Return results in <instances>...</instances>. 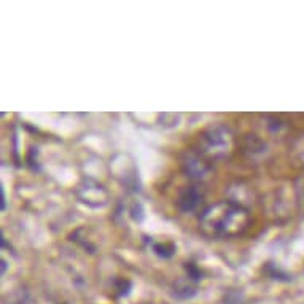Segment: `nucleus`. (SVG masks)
I'll use <instances>...</instances> for the list:
<instances>
[{
    "mask_svg": "<svg viewBox=\"0 0 304 304\" xmlns=\"http://www.w3.org/2000/svg\"><path fill=\"white\" fill-rule=\"evenodd\" d=\"M250 215L244 206L232 201H220L202 212L199 228L209 237L239 236L249 228Z\"/></svg>",
    "mask_w": 304,
    "mask_h": 304,
    "instance_id": "obj_1",
    "label": "nucleus"
},
{
    "mask_svg": "<svg viewBox=\"0 0 304 304\" xmlns=\"http://www.w3.org/2000/svg\"><path fill=\"white\" fill-rule=\"evenodd\" d=\"M234 148V137L228 126L222 123L210 124L204 129L197 142V152L207 159H222L229 156Z\"/></svg>",
    "mask_w": 304,
    "mask_h": 304,
    "instance_id": "obj_2",
    "label": "nucleus"
},
{
    "mask_svg": "<svg viewBox=\"0 0 304 304\" xmlns=\"http://www.w3.org/2000/svg\"><path fill=\"white\" fill-rule=\"evenodd\" d=\"M76 196L91 207H102L109 201V193L101 183L93 179H83L76 187Z\"/></svg>",
    "mask_w": 304,
    "mask_h": 304,
    "instance_id": "obj_3",
    "label": "nucleus"
},
{
    "mask_svg": "<svg viewBox=\"0 0 304 304\" xmlns=\"http://www.w3.org/2000/svg\"><path fill=\"white\" fill-rule=\"evenodd\" d=\"M182 169L193 180H204L212 171L209 159L197 150H187L182 154Z\"/></svg>",
    "mask_w": 304,
    "mask_h": 304,
    "instance_id": "obj_4",
    "label": "nucleus"
},
{
    "mask_svg": "<svg viewBox=\"0 0 304 304\" xmlns=\"http://www.w3.org/2000/svg\"><path fill=\"white\" fill-rule=\"evenodd\" d=\"M202 199H204L202 190L197 185H190L180 190L179 197H177V206L183 212H193L199 207Z\"/></svg>",
    "mask_w": 304,
    "mask_h": 304,
    "instance_id": "obj_5",
    "label": "nucleus"
},
{
    "mask_svg": "<svg viewBox=\"0 0 304 304\" xmlns=\"http://www.w3.org/2000/svg\"><path fill=\"white\" fill-rule=\"evenodd\" d=\"M244 148L249 154L255 156V154H261L266 152V144L260 137L253 136V134H249V136H245L244 139Z\"/></svg>",
    "mask_w": 304,
    "mask_h": 304,
    "instance_id": "obj_6",
    "label": "nucleus"
},
{
    "mask_svg": "<svg viewBox=\"0 0 304 304\" xmlns=\"http://www.w3.org/2000/svg\"><path fill=\"white\" fill-rule=\"evenodd\" d=\"M196 293V288L190 284V282H183L179 280L177 284L174 285V295L177 298H182V300H187V298H191V296Z\"/></svg>",
    "mask_w": 304,
    "mask_h": 304,
    "instance_id": "obj_7",
    "label": "nucleus"
},
{
    "mask_svg": "<svg viewBox=\"0 0 304 304\" xmlns=\"http://www.w3.org/2000/svg\"><path fill=\"white\" fill-rule=\"evenodd\" d=\"M153 250L158 257L171 258L175 252V245L172 242H156V244H153Z\"/></svg>",
    "mask_w": 304,
    "mask_h": 304,
    "instance_id": "obj_8",
    "label": "nucleus"
},
{
    "mask_svg": "<svg viewBox=\"0 0 304 304\" xmlns=\"http://www.w3.org/2000/svg\"><path fill=\"white\" fill-rule=\"evenodd\" d=\"M185 269H187V274H188V279H190V280H193V282L201 280L202 272H201V269H199V267H197L194 263H187V265H185Z\"/></svg>",
    "mask_w": 304,
    "mask_h": 304,
    "instance_id": "obj_9",
    "label": "nucleus"
},
{
    "mask_svg": "<svg viewBox=\"0 0 304 304\" xmlns=\"http://www.w3.org/2000/svg\"><path fill=\"white\" fill-rule=\"evenodd\" d=\"M115 288H116V292H118L119 296L128 295L129 288H131V282L126 280V279H118V280H115Z\"/></svg>",
    "mask_w": 304,
    "mask_h": 304,
    "instance_id": "obj_10",
    "label": "nucleus"
},
{
    "mask_svg": "<svg viewBox=\"0 0 304 304\" xmlns=\"http://www.w3.org/2000/svg\"><path fill=\"white\" fill-rule=\"evenodd\" d=\"M131 215L134 220H137L140 222L144 218V209H142V204L140 202H134L132 204V207H131Z\"/></svg>",
    "mask_w": 304,
    "mask_h": 304,
    "instance_id": "obj_11",
    "label": "nucleus"
},
{
    "mask_svg": "<svg viewBox=\"0 0 304 304\" xmlns=\"http://www.w3.org/2000/svg\"><path fill=\"white\" fill-rule=\"evenodd\" d=\"M296 194H298L300 202L304 206V175H301L298 183H296Z\"/></svg>",
    "mask_w": 304,
    "mask_h": 304,
    "instance_id": "obj_12",
    "label": "nucleus"
},
{
    "mask_svg": "<svg viewBox=\"0 0 304 304\" xmlns=\"http://www.w3.org/2000/svg\"><path fill=\"white\" fill-rule=\"evenodd\" d=\"M267 121H269L267 126H269V129H272V131H277L284 126V121H282L280 118H275V116H267Z\"/></svg>",
    "mask_w": 304,
    "mask_h": 304,
    "instance_id": "obj_13",
    "label": "nucleus"
},
{
    "mask_svg": "<svg viewBox=\"0 0 304 304\" xmlns=\"http://www.w3.org/2000/svg\"><path fill=\"white\" fill-rule=\"evenodd\" d=\"M5 269H6V263L5 261H2V272H5Z\"/></svg>",
    "mask_w": 304,
    "mask_h": 304,
    "instance_id": "obj_14",
    "label": "nucleus"
}]
</instances>
